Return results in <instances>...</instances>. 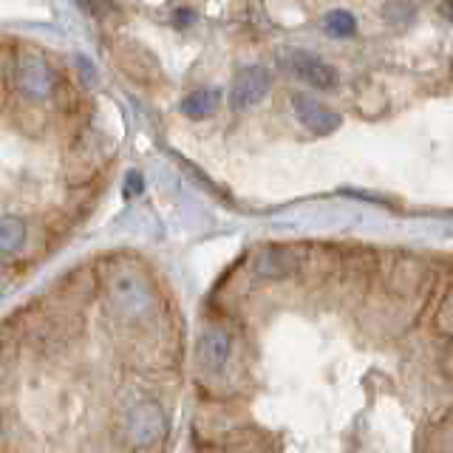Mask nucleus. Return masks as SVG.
<instances>
[{
  "mask_svg": "<svg viewBox=\"0 0 453 453\" xmlns=\"http://www.w3.org/2000/svg\"><path fill=\"white\" fill-rule=\"evenodd\" d=\"M219 103H221L219 91L202 88V91H193V94L184 96L181 113H184V117H190V119H204V117H210V113L219 108Z\"/></svg>",
  "mask_w": 453,
  "mask_h": 453,
  "instance_id": "nucleus-9",
  "label": "nucleus"
},
{
  "mask_svg": "<svg viewBox=\"0 0 453 453\" xmlns=\"http://www.w3.org/2000/svg\"><path fill=\"white\" fill-rule=\"evenodd\" d=\"M230 354H233V337L226 329H221V326H210V329H204L202 337H198L196 357L204 372H212V374L221 372V368L230 363Z\"/></svg>",
  "mask_w": 453,
  "mask_h": 453,
  "instance_id": "nucleus-6",
  "label": "nucleus"
},
{
  "mask_svg": "<svg viewBox=\"0 0 453 453\" xmlns=\"http://www.w3.org/2000/svg\"><path fill=\"white\" fill-rule=\"evenodd\" d=\"M292 108H295V117L301 119V125L318 136H329L332 131H337L340 122H343L340 113H334L332 108H326L323 103H318V99H311L306 94H295Z\"/></svg>",
  "mask_w": 453,
  "mask_h": 453,
  "instance_id": "nucleus-7",
  "label": "nucleus"
},
{
  "mask_svg": "<svg viewBox=\"0 0 453 453\" xmlns=\"http://www.w3.org/2000/svg\"><path fill=\"white\" fill-rule=\"evenodd\" d=\"M323 28H326V32H329L332 37H351V35H354V28H357V20H354L349 12L334 9V12H329V14L323 18Z\"/></svg>",
  "mask_w": 453,
  "mask_h": 453,
  "instance_id": "nucleus-11",
  "label": "nucleus"
},
{
  "mask_svg": "<svg viewBox=\"0 0 453 453\" xmlns=\"http://www.w3.org/2000/svg\"><path fill=\"white\" fill-rule=\"evenodd\" d=\"M295 269V258L287 250H266L258 258V275L261 278H287Z\"/></svg>",
  "mask_w": 453,
  "mask_h": 453,
  "instance_id": "nucleus-10",
  "label": "nucleus"
},
{
  "mask_svg": "<svg viewBox=\"0 0 453 453\" xmlns=\"http://www.w3.org/2000/svg\"><path fill=\"white\" fill-rule=\"evenodd\" d=\"M127 434L134 436L136 448H153L167 436V417L156 403H142L127 414Z\"/></svg>",
  "mask_w": 453,
  "mask_h": 453,
  "instance_id": "nucleus-3",
  "label": "nucleus"
},
{
  "mask_svg": "<svg viewBox=\"0 0 453 453\" xmlns=\"http://www.w3.org/2000/svg\"><path fill=\"white\" fill-rule=\"evenodd\" d=\"M74 4H80V6H82V9H88V6H91V4H94V0H74Z\"/></svg>",
  "mask_w": 453,
  "mask_h": 453,
  "instance_id": "nucleus-13",
  "label": "nucleus"
},
{
  "mask_svg": "<svg viewBox=\"0 0 453 453\" xmlns=\"http://www.w3.org/2000/svg\"><path fill=\"white\" fill-rule=\"evenodd\" d=\"M14 85H18V91L28 103L49 99L54 88V77H51V65L46 63V57L35 49H20L18 57H14Z\"/></svg>",
  "mask_w": 453,
  "mask_h": 453,
  "instance_id": "nucleus-2",
  "label": "nucleus"
},
{
  "mask_svg": "<svg viewBox=\"0 0 453 453\" xmlns=\"http://www.w3.org/2000/svg\"><path fill=\"white\" fill-rule=\"evenodd\" d=\"M269 85H273V77L269 71L261 65H250V68H241L235 80H233V88H230V108L233 111H247L252 105H258L261 99L266 96Z\"/></svg>",
  "mask_w": 453,
  "mask_h": 453,
  "instance_id": "nucleus-4",
  "label": "nucleus"
},
{
  "mask_svg": "<svg viewBox=\"0 0 453 453\" xmlns=\"http://www.w3.org/2000/svg\"><path fill=\"white\" fill-rule=\"evenodd\" d=\"M127 181H131V190H142V184H139V173H131V176H127Z\"/></svg>",
  "mask_w": 453,
  "mask_h": 453,
  "instance_id": "nucleus-12",
  "label": "nucleus"
},
{
  "mask_svg": "<svg viewBox=\"0 0 453 453\" xmlns=\"http://www.w3.org/2000/svg\"><path fill=\"white\" fill-rule=\"evenodd\" d=\"M28 224L20 216H0V261L14 258L26 247Z\"/></svg>",
  "mask_w": 453,
  "mask_h": 453,
  "instance_id": "nucleus-8",
  "label": "nucleus"
},
{
  "mask_svg": "<svg viewBox=\"0 0 453 453\" xmlns=\"http://www.w3.org/2000/svg\"><path fill=\"white\" fill-rule=\"evenodd\" d=\"M283 63H287V68L292 71V74L297 80L309 82L311 88H332V85L337 82V74L334 68L329 63H323L320 57L309 54V51H301V49H289L287 54H283Z\"/></svg>",
  "mask_w": 453,
  "mask_h": 453,
  "instance_id": "nucleus-5",
  "label": "nucleus"
},
{
  "mask_svg": "<svg viewBox=\"0 0 453 453\" xmlns=\"http://www.w3.org/2000/svg\"><path fill=\"white\" fill-rule=\"evenodd\" d=\"M108 303L119 320L134 323V320H142L150 311L153 295L148 289L145 278L136 275V273H127V269H119V273H113L108 280Z\"/></svg>",
  "mask_w": 453,
  "mask_h": 453,
  "instance_id": "nucleus-1",
  "label": "nucleus"
}]
</instances>
